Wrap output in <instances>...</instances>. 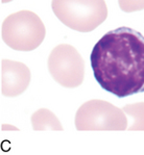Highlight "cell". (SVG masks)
Listing matches in <instances>:
<instances>
[{
    "mask_svg": "<svg viewBox=\"0 0 144 155\" xmlns=\"http://www.w3.org/2000/svg\"><path fill=\"white\" fill-rule=\"evenodd\" d=\"M91 67L96 81L118 98L144 93V37L131 27L107 32L93 47Z\"/></svg>",
    "mask_w": 144,
    "mask_h": 155,
    "instance_id": "obj_1",
    "label": "cell"
},
{
    "mask_svg": "<svg viewBox=\"0 0 144 155\" xmlns=\"http://www.w3.org/2000/svg\"><path fill=\"white\" fill-rule=\"evenodd\" d=\"M51 8L64 25L80 32L92 31L108 17L105 0H52Z\"/></svg>",
    "mask_w": 144,
    "mask_h": 155,
    "instance_id": "obj_2",
    "label": "cell"
},
{
    "mask_svg": "<svg viewBox=\"0 0 144 155\" xmlns=\"http://www.w3.org/2000/svg\"><path fill=\"white\" fill-rule=\"evenodd\" d=\"M46 29L39 16L29 11L14 13L2 23V40L8 46L19 51H32L39 47Z\"/></svg>",
    "mask_w": 144,
    "mask_h": 155,
    "instance_id": "obj_3",
    "label": "cell"
},
{
    "mask_svg": "<svg viewBox=\"0 0 144 155\" xmlns=\"http://www.w3.org/2000/svg\"><path fill=\"white\" fill-rule=\"evenodd\" d=\"M128 120L121 109L102 100H90L75 116L77 130H125Z\"/></svg>",
    "mask_w": 144,
    "mask_h": 155,
    "instance_id": "obj_4",
    "label": "cell"
},
{
    "mask_svg": "<svg viewBox=\"0 0 144 155\" xmlns=\"http://www.w3.org/2000/svg\"><path fill=\"white\" fill-rule=\"evenodd\" d=\"M48 70L59 84L65 87H76L83 83L85 63L73 46L62 44L50 52Z\"/></svg>",
    "mask_w": 144,
    "mask_h": 155,
    "instance_id": "obj_5",
    "label": "cell"
},
{
    "mask_svg": "<svg viewBox=\"0 0 144 155\" xmlns=\"http://www.w3.org/2000/svg\"><path fill=\"white\" fill-rule=\"evenodd\" d=\"M30 81L29 69L24 64L3 59L1 61V92L13 97L22 94Z\"/></svg>",
    "mask_w": 144,
    "mask_h": 155,
    "instance_id": "obj_6",
    "label": "cell"
},
{
    "mask_svg": "<svg viewBox=\"0 0 144 155\" xmlns=\"http://www.w3.org/2000/svg\"><path fill=\"white\" fill-rule=\"evenodd\" d=\"M33 127L35 130L44 129V124H46V129H63L61 124L57 121L53 114H51L47 109H40L33 114L32 118Z\"/></svg>",
    "mask_w": 144,
    "mask_h": 155,
    "instance_id": "obj_7",
    "label": "cell"
},
{
    "mask_svg": "<svg viewBox=\"0 0 144 155\" xmlns=\"http://www.w3.org/2000/svg\"><path fill=\"white\" fill-rule=\"evenodd\" d=\"M123 110L134 119L131 130H144V103L129 104L123 107Z\"/></svg>",
    "mask_w": 144,
    "mask_h": 155,
    "instance_id": "obj_8",
    "label": "cell"
},
{
    "mask_svg": "<svg viewBox=\"0 0 144 155\" xmlns=\"http://www.w3.org/2000/svg\"><path fill=\"white\" fill-rule=\"evenodd\" d=\"M121 11L125 13H133L144 9V0H118Z\"/></svg>",
    "mask_w": 144,
    "mask_h": 155,
    "instance_id": "obj_9",
    "label": "cell"
}]
</instances>
